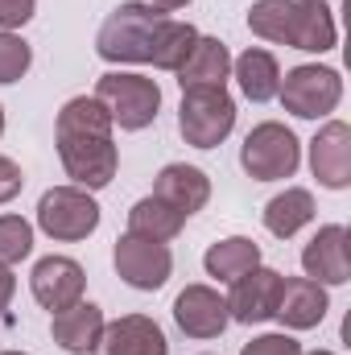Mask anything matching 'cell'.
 <instances>
[{"instance_id": "9c48e42d", "label": "cell", "mask_w": 351, "mask_h": 355, "mask_svg": "<svg viewBox=\"0 0 351 355\" xmlns=\"http://www.w3.org/2000/svg\"><path fill=\"white\" fill-rule=\"evenodd\" d=\"M112 265H116V277H120L124 285L153 293V289H162V285L170 281V272H174V257H170L166 244L124 232V236L116 240V248H112Z\"/></svg>"}, {"instance_id": "ac0fdd59", "label": "cell", "mask_w": 351, "mask_h": 355, "mask_svg": "<svg viewBox=\"0 0 351 355\" xmlns=\"http://www.w3.org/2000/svg\"><path fill=\"white\" fill-rule=\"evenodd\" d=\"M153 194L190 219L194 211H203V207H207V198H211V178L203 174L198 166L170 162V166L157 174V182H153Z\"/></svg>"}, {"instance_id": "e0dca14e", "label": "cell", "mask_w": 351, "mask_h": 355, "mask_svg": "<svg viewBox=\"0 0 351 355\" xmlns=\"http://www.w3.org/2000/svg\"><path fill=\"white\" fill-rule=\"evenodd\" d=\"M50 335L67 355H91L99 347V335H103V310L95 302H75V306L54 314Z\"/></svg>"}, {"instance_id": "d6a6232c", "label": "cell", "mask_w": 351, "mask_h": 355, "mask_svg": "<svg viewBox=\"0 0 351 355\" xmlns=\"http://www.w3.org/2000/svg\"><path fill=\"white\" fill-rule=\"evenodd\" d=\"M0 355H29V352H0Z\"/></svg>"}, {"instance_id": "8fae6325", "label": "cell", "mask_w": 351, "mask_h": 355, "mask_svg": "<svg viewBox=\"0 0 351 355\" xmlns=\"http://www.w3.org/2000/svg\"><path fill=\"white\" fill-rule=\"evenodd\" d=\"M281 272L277 268H248L244 277L232 281V297H228V314L244 327H257V322H268L277 314V297H281Z\"/></svg>"}, {"instance_id": "44dd1931", "label": "cell", "mask_w": 351, "mask_h": 355, "mask_svg": "<svg viewBox=\"0 0 351 355\" xmlns=\"http://www.w3.org/2000/svg\"><path fill=\"white\" fill-rule=\"evenodd\" d=\"M232 71H236L240 91H244L252 103H268V99H277V87H281V67H277V58H273L268 50L248 46V50L232 62Z\"/></svg>"}, {"instance_id": "5b68a950", "label": "cell", "mask_w": 351, "mask_h": 355, "mask_svg": "<svg viewBox=\"0 0 351 355\" xmlns=\"http://www.w3.org/2000/svg\"><path fill=\"white\" fill-rule=\"evenodd\" d=\"M95 99L103 103V112L112 116V124H120L124 132H141L157 120L162 107V87L145 75H128V71H108L95 83Z\"/></svg>"}, {"instance_id": "30bf717a", "label": "cell", "mask_w": 351, "mask_h": 355, "mask_svg": "<svg viewBox=\"0 0 351 355\" xmlns=\"http://www.w3.org/2000/svg\"><path fill=\"white\" fill-rule=\"evenodd\" d=\"M29 289L37 297V306H46L50 314L83 302V289H87V272L79 261L71 257H42L33 272H29Z\"/></svg>"}, {"instance_id": "4dcf8cb0", "label": "cell", "mask_w": 351, "mask_h": 355, "mask_svg": "<svg viewBox=\"0 0 351 355\" xmlns=\"http://www.w3.org/2000/svg\"><path fill=\"white\" fill-rule=\"evenodd\" d=\"M153 4H157V8H166V12H170V8H186V4H190V0H153Z\"/></svg>"}, {"instance_id": "484cf974", "label": "cell", "mask_w": 351, "mask_h": 355, "mask_svg": "<svg viewBox=\"0 0 351 355\" xmlns=\"http://www.w3.org/2000/svg\"><path fill=\"white\" fill-rule=\"evenodd\" d=\"M29 62H33L29 42L17 37V33H8V29H0V83H17L29 71Z\"/></svg>"}, {"instance_id": "2e32d148", "label": "cell", "mask_w": 351, "mask_h": 355, "mask_svg": "<svg viewBox=\"0 0 351 355\" xmlns=\"http://www.w3.org/2000/svg\"><path fill=\"white\" fill-rule=\"evenodd\" d=\"M327 310H331L327 285H318L310 277H289V281H281V297H277L273 318L289 331H310L327 318Z\"/></svg>"}, {"instance_id": "f546056e", "label": "cell", "mask_w": 351, "mask_h": 355, "mask_svg": "<svg viewBox=\"0 0 351 355\" xmlns=\"http://www.w3.org/2000/svg\"><path fill=\"white\" fill-rule=\"evenodd\" d=\"M12 289H17V277H12V268L0 265V314L8 310V302H12Z\"/></svg>"}, {"instance_id": "836d02e7", "label": "cell", "mask_w": 351, "mask_h": 355, "mask_svg": "<svg viewBox=\"0 0 351 355\" xmlns=\"http://www.w3.org/2000/svg\"><path fill=\"white\" fill-rule=\"evenodd\" d=\"M310 355H335V352H310Z\"/></svg>"}, {"instance_id": "6da1fadb", "label": "cell", "mask_w": 351, "mask_h": 355, "mask_svg": "<svg viewBox=\"0 0 351 355\" xmlns=\"http://www.w3.org/2000/svg\"><path fill=\"white\" fill-rule=\"evenodd\" d=\"M54 141H58L62 170L67 178H75V186L103 190L116 178L120 153L112 145V116L103 112L95 95H75L62 103L54 120Z\"/></svg>"}, {"instance_id": "d6986e66", "label": "cell", "mask_w": 351, "mask_h": 355, "mask_svg": "<svg viewBox=\"0 0 351 355\" xmlns=\"http://www.w3.org/2000/svg\"><path fill=\"white\" fill-rule=\"evenodd\" d=\"M228 71H232L228 46H223L219 37H203V33H198L190 58L178 67V83H182V91L186 87H223V83H228Z\"/></svg>"}, {"instance_id": "7a4b0ae2", "label": "cell", "mask_w": 351, "mask_h": 355, "mask_svg": "<svg viewBox=\"0 0 351 355\" xmlns=\"http://www.w3.org/2000/svg\"><path fill=\"white\" fill-rule=\"evenodd\" d=\"M248 29L264 42L293 46L306 54H327L339 42L335 12L323 0H257L248 8Z\"/></svg>"}, {"instance_id": "8992f818", "label": "cell", "mask_w": 351, "mask_h": 355, "mask_svg": "<svg viewBox=\"0 0 351 355\" xmlns=\"http://www.w3.org/2000/svg\"><path fill=\"white\" fill-rule=\"evenodd\" d=\"M240 166L244 174L257 178V182H281V178H293L302 166V141L293 137V128L277 124V120H264L257 124L244 145H240Z\"/></svg>"}, {"instance_id": "ffe728a7", "label": "cell", "mask_w": 351, "mask_h": 355, "mask_svg": "<svg viewBox=\"0 0 351 355\" xmlns=\"http://www.w3.org/2000/svg\"><path fill=\"white\" fill-rule=\"evenodd\" d=\"M261 219L277 240H289V236H298V232L314 219V194L302 190V186H285L281 194H273V198L264 202Z\"/></svg>"}, {"instance_id": "1f68e13d", "label": "cell", "mask_w": 351, "mask_h": 355, "mask_svg": "<svg viewBox=\"0 0 351 355\" xmlns=\"http://www.w3.org/2000/svg\"><path fill=\"white\" fill-rule=\"evenodd\" d=\"M0 132H4V107H0Z\"/></svg>"}, {"instance_id": "ba28073f", "label": "cell", "mask_w": 351, "mask_h": 355, "mask_svg": "<svg viewBox=\"0 0 351 355\" xmlns=\"http://www.w3.org/2000/svg\"><path fill=\"white\" fill-rule=\"evenodd\" d=\"M37 227L50 240H58V244L87 240L91 232L99 227V202L91 198L83 186H54L37 202Z\"/></svg>"}, {"instance_id": "7c38bea8", "label": "cell", "mask_w": 351, "mask_h": 355, "mask_svg": "<svg viewBox=\"0 0 351 355\" xmlns=\"http://www.w3.org/2000/svg\"><path fill=\"white\" fill-rule=\"evenodd\" d=\"M174 322L190 339H219L232 322L228 297H219L211 285H186L174 297Z\"/></svg>"}, {"instance_id": "4fadbf2b", "label": "cell", "mask_w": 351, "mask_h": 355, "mask_svg": "<svg viewBox=\"0 0 351 355\" xmlns=\"http://www.w3.org/2000/svg\"><path fill=\"white\" fill-rule=\"evenodd\" d=\"M310 170L318 186L348 190L351 186V128L343 120H327L310 141Z\"/></svg>"}, {"instance_id": "f1b7e54d", "label": "cell", "mask_w": 351, "mask_h": 355, "mask_svg": "<svg viewBox=\"0 0 351 355\" xmlns=\"http://www.w3.org/2000/svg\"><path fill=\"white\" fill-rule=\"evenodd\" d=\"M21 186H25L21 166H17V162H8V157H0V202H12V198L21 194Z\"/></svg>"}, {"instance_id": "7402d4cb", "label": "cell", "mask_w": 351, "mask_h": 355, "mask_svg": "<svg viewBox=\"0 0 351 355\" xmlns=\"http://www.w3.org/2000/svg\"><path fill=\"white\" fill-rule=\"evenodd\" d=\"M182 227H186V215L174 211L170 202H162L157 194L137 198L132 211H128V232L132 236H145V240H157V244H170Z\"/></svg>"}, {"instance_id": "cb8c5ba5", "label": "cell", "mask_w": 351, "mask_h": 355, "mask_svg": "<svg viewBox=\"0 0 351 355\" xmlns=\"http://www.w3.org/2000/svg\"><path fill=\"white\" fill-rule=\"evenodd\" d=\"M194 42H198V29L194 25H186V21H166L162 25V33H157V46H153V67L157 71H174L190 58V50H194Z\"/></svg>"}, {"instance_id": "603a6c76", "label": "cell", "mask_w": 351, "mask_h": 355, "mask_svg": "<svg viewBox=\"0 0 351 355\" xmlns=\"http://www.w3.org/2000/svg\"><path fill=\"white\" fill-rule=\"evenodd\" d=\"M257 265H261V244H252L248 236H228V240L211 244L207 257H203L207 277H215L223 285H232L236 277H244L248 268H257Z\"/></svg>"}, {"instance_id": "277c9868", "label": "cell", "mask_w": 351, "mask_h": 355, "mask_svg": "<svg viewBox=\"0 0 351 355\" xmlns=\"http://www.w3.org/2000/svg\"><path fill=\"white\" fill-rule=\"evenodd\" d=\"M236 128V103L228 87H186L178 103V132L194 149H215Z\"/></svg>"}, {"instance_id": "52a82bcc", "label": "cell", "mask_w": 351, "mask_h": 355, "mask_svg": "<svg viewBox=\"0 0 351 355\" xmlns=\"http://www.w3.org/2000/svg\"><path fill=\"white\" fill-rule=\"evenodd\" d=\"M277 99L285 103L289 116L298 120H323L339 107L343 99V79L335 67H318V62H306V67H293L281 87H277Z\"/></svg>"}, {"instance_id": "5bb4252c", "label": "cell", "mask_w": 351, "mask_h": 355, "mask_svg": "<svg viewBox=\"0 0 351 355\" xmlns=\"http://www.w3.org/2000/svg\"><path fill=\"white\" fill-rule=\"evenodd\" d=\"M302 268L310 281L318 285H348L351 261H348V227L343 223H327L314 232V240L302 248Z\"/></svg>"}, {"instance_id": "9a60e30c", "label": "cell", "mask_w": 351, "mask_h": 355, "mask_svg": "<svg viewBox=\"0 0 351 355\" xmlns=\"http://www.w3.org/2000/svg\"><path fill=\"white\" fill-rule=\"evenodd\" d=\"M99 355H170V343L162 327L145 314H124L116 322H103L99 335Z\"/></svg>"}, {"instance_id": "d4e9b609", "label": "cell", "mask_w": 351, "mask_h": 355, "mask_svg": "<svg viewBox=\"0 0 351 355\" xmlns=\"http://www.w3.org/2000/svg\"><path fill=\"white\" fill-rule=\"evenodd\" d=\"M33 252V227L21 215H0V265L12 268Z\"/></svg>"}, {"instance_id": "83f0119b", "label": "cell", "mask_w": 351, "mask_h": 355, "mask_svg": "<svg viewBox=\"0 0 351 355\" xmlns=\"http://www.w3.org/2000/svg\"><path fill=\"white\" fill-rule=\"evenodd\" d=\"M37 0H0V29H21L33 17Z\"/></svg>"}, {"instance_id": "4316f807", "label": "cell", "mask_w": 351, "mask_h": 355, "mask_svg": "<svg viewBox=\"0 0 351 355\" xmlns=\"http://www.w3.org/2000/svg\"><path fill=\"white\" fill-rule=\"evenodd\" d=\"M240 355H302V343L293 335H257L252 343H244Z\"/></svg>"}, {"instance_id": "3957f363", "label": "cell", "mask_w": 351, "mask_h": 355, "mask_svg": "<svg viewBox=\"0 0 351 355\" xmlns=\"http://www.w3.org/2000/svg\"><path fill=\"white\" fill-rule=\"evenodd\" d=\"M166 21H170L166 8L128 0V4L112 8L108 21L99 25L95 54L103 62H149L153 58V46H157V33H162Z\"/></svg>"}]
</instances>
